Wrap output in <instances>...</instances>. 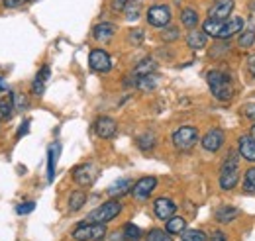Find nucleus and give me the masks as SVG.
Here are the masks:
<instances>
[{
  "mask_svg": "<svg viewBox=\"0 0 255 241\" xmlns=\"http://www.w3.org/2000/svg\"><path fill=\"white\" fill-rule=\"evenodd\" d=\"M202 30L206 31V35H210L214 39H232L234 35L242 33L244 30V18H240V16H230L224 20L206 18L202 24Z\"/></svg>",
  "mask_w": 255,
  "mask_h": 241,
  "instance_id": "nucleus-1",
  "label": "nucleus"
},
{
  "mask_svg": "<svg viewBox=\"0 0 255 241\" xmlns=\"http://www.w3.org/2000/svg\"><path fill=\"white\" fill-rule=\"evenodd\" d=\"M206 83H208V89L212 92V96L220 102H228L232 100L234 96V83H232V77L226 75L224 71H208L206 75Z\"/></svg>",
  "mask_w": 255,
  "mask_h": 241,
  "instance_id": "nucleus-2",
  "label": "nucleus"
},
{
  "mask_svg": "<svg viewBox=\"0 0 255 241\" xmlns=\"http://www.w3.org/2000/svg\"><path fill=\"white\" fill-rule=\"evenodd\" d=\"M104 238H106V224L87 222V224H81L73 230V240L75 241H102Z\"/></svg>",
  "mask_w": 255,
  "mask_h": 241,
  "instance_id": "nucleus-3",
  "label": "nucleus"
},
{
  "mask_svg": "<svg viewBox=\"0 0 255 241\" xmlns=\"http://www.w3.org/2000/svg\"><path fill=\"white\" fill-rule=\"evenodd\" d=\"M173 145L179 151H189L198 143V129L194 125H181L171 135Z\"/></svg>",
  "mask_w": 255,
  "mask_h": 241,
  "instance_id": "nucleus-4",
  "label": "nucleus"
},
{
  "mask_svg": "<svg viewBox=\"0 0 255 241\" xmlns=\"http://www.w3.org/2000/svg\"><path fill=\"white\" fill-rule=\"evenodd\" d=\"M120 212H122L120 200H108V202L100 204L96 210L91 212V214L87 216V220H89V222H95V224H108V222L116 220V216H118Z\"/></svg>",
  "mask_w": 255,
  "mask_h": 241,
  "instance_id": "nucleus-5",
  "label": "nucleus"
},
{
  "mask_svg": "<svg viewBox=\"0 0 255 241\" xmlns=\"http://www.w3.org/2000/svg\"><path fill=\"white\" fill-rule=\"evenodd\" d=\"M147 24L153 28H167L171 24V8L165 4H155L151 8H147Z\"/></svg>",
  "mask_w": 255,
  "mask_h": 241,
  "instance_id": "nucleus-6",
  "label": "nucleus"
},
{
  "mask_svg": "<svg viewBox=\"0 0 255 241\" xmlns=\"http://www.w3.org/2000/svg\"><path fill=\"white\" fill-rule=\"evenodd\" d=\"M224 141H226V135H224L222 129L220 127H212V129H208L202 135L200 145H202V149L208 151V153H216V151L222 149Z\"/></svg>",
  "mask_w": 255,
  "mask_h": 241,
  "instance_id": "nucleus-7",
  "label": "nucleus"
},
{
  "mask_svg": "<svg viewBox=\"0 0 255 241\" xmlns=\"http://www.w3.org/2000/svg\"><path fill=\"white\" fill-rule=\"evenodd\" d=\"M89 65L95 73H108L112 69V59L104 49H93L89 55Z\"/></svg>",
  "mask_w": 255,
  "mask_h": 241,
  "instance_id": "nucleus-8",
  "label": "nucleus"
},
{
  "mask_svg": "<svg viewBox=\"0 0 255 241\" xmlns=\"http://www.w3.org/2000/svg\"><path fill=\"white\" fill-rule=\"evenodd\" d=\"M157 188V179L155 177H141L137 182H133V188H131V194L137 198V200H145L151 196V192Z\"/></svg>",
  "mask_w": 255,
  "mask_h": 241,
  "instance_id": "nucleus-9",
  "label": "nucleus"
},
{
  "mask_svg": "<svg viewBox=\"0 0 255 241\" xmlns=\"http://www.w3.org/2000/svg\"><path fill=\"white\" fill-rule=\"evenodd\" d=\"M96 167L95 165H91V163H85V165H79V167H75L73 169V179L77 184H81V186H91L96 179Z\"/></svg>",
  "mask_w": 255,
  "mask_h": 241,
  "instance_id": "nucleus-10",
  "label": "nucleus"
},
{
  "mask_svg": "<svg viewBox=\"0 0 255 241\" xmlns=\"http://www.w3.org/2000/svg\"><path fill=\"white\" fill-rule=\"evenodd\" d=\"M234 6H236V0H214V4L208 8V18H214V20L230 18L234 12Z\"/></svg>",
  "mask_w": 255,
  "mask_h": 241,
  "instance_id": "nucleus-11",
  "label": "nucleus"
},
{
  "mask_svg": "<svg viewBox=\"0 0 255 241\" xmlns=\"http://www.w3.org/2000/svg\"><path fill=\"white\" fill-rule=\"evenodd\" d=\"M95 131L100 139H112L116 135V131H118V125H116V121L112 120V118L100 116L95 121Z\"/></svg>",
  "mask_w": 255,
  "mask_h": 241,
  "instance_id": "nucleus-12",
  "label": "nucleus"
},
{
  "mask_svg": "<svg viewBox=\"0 0 255 241\" xmlns=\"http://www.w3.org/2000/svg\"><path fill=\"white\" fill-rule=\"evenodd\" d=\"M153 212H155V216L159 218V220H169V218H173L175 216V212H177V204L171 200V198H165V196H161L157 198L155 202H153Z\"/></svg>",
  "mask_w": 255,
  "mask_h": 241,
  "instance_id": "nucleus-13",
  "label": "nucleus"
},
{
  "mask_svg": "<svg viewBox=\"0 0 255 241\" xmlns=\"http://www.w3.org/2000/svg\"><path fill=\"white\" fill-rule=\"evenodd\" d=\"M238 153L242 159L255 163V139L252 135H242L238 141Z\"/></svg>",
  "mask_w": 255,
  "mask_h": 241,
  "instance_id": "nucleus-14",
  "label": "nucleus"
},
{
  "mask_svg": "<svg viewBox=\"0 0 255 241\" xmlns=\"http://www.w3.org/2000/svg\"><path fill=\"white\" fill-rule=\"evenodd\" d=\"M114 33H116V26L110 24V22H102V24H98V26L93 28V37H95L96 41H100V43L110 41L114 37Z\"/></svg>",
  "mask_w": 255,
  "mask_h": 241,
  "instance_id": "nucleus-15",
  "label": "nucleus"
},
{
  "mask_svg": "<svg viewBox=\"0 0 255 241\" xmlns=\"http://www.w3.org/2000/svg\"><path fill=\"white\" fill-rule=\"evenodd\" d=\"M206 43H208V35H206V31L204 30H191L189 31V35H187V45L194 49V51H200V49H204L206 47Z\"/></svg>",
  "mask_w": 255,
  "mask_h": 241,
  "instance_id": "nucleus-16",
  "label": "nucleus"
},
{
  "mask_svg": "<svg viewBox=\"0 0 255 241\" xmlns=\"http://www.w3.org/2000/svg\"><path fill=\"white\" fill-rule=\"evenodd\" d=\"M49 75H51L49 67H43V69H41V71L35 75V79H33V83H32V92H33V94H37V96H41V94H43Z\"/></svg>",
  "mask_w": 255,
  "mask_h": 241,
  "instance_id": "nucleus-17",
  "label": "nucleus"
},
{
  "mask_svg": "<svg viewBox=\"0 0 255 241\" xmlns=\"http://www.w3.org/2000/svg\"><path fill=\"white\" fill-rule=\"evenodd\" d=\"M238 181H240V171H238V169L220 173V188H222V190H232V188H236Z\"/></svg>",
  "mask_w": 255,
  "mask_h": 241,
  "instance_id": "nucleus-18",
  "label": "nucleus"
},
{
  "mask_svg": "<svg viewBox=\"0 0 255 241\" xmlns=\"http://www.w3.org/2000/svg\"><path fill=\"white\" fill-rule=\"evenodd\" d=\"M59 143H53L49 151H47V181L51 182L55 177V163H57V157H59Z\"/></svg>",
  "mask_w": 255,
  "mask_h": 241,
  "instance_id": "nucleus-19",
  "label": "nucleus"
},
{
  "mask_svg": "<svg viewBox=\"0 0 255 241\" xmlns=\"http://www.w3.org/2000/svg\"><path fill=\"white\" fill-rule=\"evenodd\" d=\"M198 22H200V18H198V12H196L194 8H183V10H181V24H183L185 28L194 30V28L198 26Z\"/></svg>",
  "mask_w": 255,
  "mask_h": 241,
  "instance_id": "nucleus-20",
  "label": "nucleus"
},
{
  "mask_svg": "<svg viewBox=\"0 0 255 241\" xmlns=\"http://www.w3.org/2000/svg\"><path fill=\"white\" fill-rule=\"evenodd\" d=\"M165 230H167L171 236L183 234V232L187 230V220H185V218H181V216H173V218H169V220H167Z\"/></svg>",
  "mask_w": 255,
  "mask_h": 241,
  "instance_id": "nucleus-21",
  "label": "nucleus"
},
{
  "mask_svg": "<svg viewBox=\"0 0 255 241\" xmlns=\"http://www.w3.org/2000/svg\"><path fill=\"white\" fill-rule=\"evenodd\" d=\"M131 188H133L131 179H120V181H116L108 188V194H110V196H122V194L129 192Z\"/></svg>",
  "mask_w": 255,
  "mask_h": 241,
  "instance_id": "nucleus-22",
  "label": "nucleus"
},
{
  "mask_svg": "<svg viewBox=\"0 0 255 241\" xmlns=\"http://www.w3.org/2000/svg\"><path fill=\"white\" fill-rule=\"evenodd\" d=\"M238 214H240V212L236 210V208H232V206H220L218 210L214 212V218H216V222H220V224H230Z\"/></svg>",
  "mask_w": 255,
  "mask_h": 241,
  "instance_id": "nucleus-23",
  "label": "nucleus"
},
{
  "mask_svg": "<svg viewBox=\"0 0 255 241\" xmlns=\"http://www.w3.org/2000/svg\"><path fill=\"white\" fill-rule=\"evenodd\" d=\"M157 69V63L153 59H145L141 61L139 65H135L133 69V77H145V75H153Z\"/></svg>",
  "mask_w": 255,
  "mask_h": 241,
  "instance_id": "nucleus-24",
  "label": "nucleus"
},
{
  "mask_svg": "<svg viewBox=\"0 0 255 241\" xmlns=\"http://www.w3.org/2000/svg\"><path fill=\"white\" fill-rule=\"evenodd\" d=\"M87 202V194L83 190H75L71 196H69V212H79Z\"/></svg>",
  "mask_w": 255,
  "mask_h": 241,
  "instance_id": "nucleus-25",
  "label": "nucleus"
},
{
  "mask_svg": "<svg viewBox=\"0 0 255 241\" xmlns=\"http://www.w3.org/2000/svg\"><path fill=\"white\" fill-rule=\"evenodd\" d=\"M14 110H16V108H14V96H12V94H4V96L0 98V114H2V118L8 120Z\"/></svg>",
  "mask_w": 255,
  "mask_h": 241,
  "instance_id": "nucleus-26",
  "label": "nucleus"
},
{
  "mask_svg": "<svg viewBox=\"0 0 255 241\" xmlns=\"http://www.w3.org/2000/svg\"><path fill=\"white\" fill-rule=\"evenodd\" d=\"M255 43V30L254 28H248V30H242V33L238 35V45L248 49Z\"/></svg>",
  "mask_w": 255,
  "mask_h": 241,
  "instance_id": "nucleus-27",
  "label": "nucleus"
},
{
  "mask_svg": "<svg viewBox=\"0 0 255 241\" xmlns=\"http://www.w3.org/2000/svg\"><path fill=\"white\" fill-rule=\"evenodd\" d=\"M139 8H141V4H139V0H129L126 6V20L129 22H133V20H137L139 18Z\"/></svg>",
  "mask_w": 255,
  "mask_h": 241,
  "instance_id": "nucleus-28",
  "label": "nucleus"
},
{
  "mask_svg": "<svg viewBox=\"0 0 255 241\" xmlns=\"http://www.w3.org/2000/svg\"><path fill=\"white\" fill-rule=\"evenodd\" d=\"M137 147L141 151H149L155 147V135L153 133H143L137 137Z\"/></svg>",
  "mask_w": 255,
  "mask_h": 241,
  "instance_id": "nucleus-29",
  "label": "nucleus"
},
{
  "mask_svg": "<svg viewBox=\"0 0 255 241\" xmlns=\"http://www.w3.org/2000/svg\"><path fill=\"white\" fill-rule=\"evenodd\" d=\"M124 238L129 241H139L141 240V230L133 224H126L124 226Z\"/></svg>",
  "mask_w": 255,
  "mask_h": 241,
  "instance_id": "nucleus-30",
  "label": "nucleus"
},
{
  "mask_svg": "<svg viewBox=\"0 0 255 241\" xmlns=\"http://www.w3.org/2000/svg\"><path fill=\"white\" fill-rule=\"evenodd\" d=\"M206 234L200 230H185L183 232V240L181 241H206Z\"/></svg>",
  "mask_w": 255,
  "mask_h": 241,
  "instance_id": "nucleus-31",
  "label": "nucleus"
},
{
  "mask_svg": "<svg viewBox=\"0 0 255 241\" xmlns=\"http://www.w3.org/2000/svg\"><path fill=\"white\" fill-rule=\"evenodd\" d=\"M244 190L255 194V167H252L250 171H246V177H244Z\"/></svg>",
  "mask_w": 255,
  "mask_h": 241,
  "instance_id": "nucleus-32",
  "label": "nucleus"
},
{
  "mask_svg": "<svg viewBox=\"0 0 255 241\" xmlns=\"http://www.w3.org/2000/svg\"><path fill=\"white\" fill-rule=\"evenodd\" d=\"M145 241H171V234L165 230H151L149 234H147V238Z\"/></svg>",
  "mask_w": 255,
  "mask_h": 241,
  "instance_id": "nucleus-33",
  "label": "nucleus"
},
{
  "mask_svg": "<svg viewBox=\"0 0 255 241\" xmlns=\"http://www.w3.org/2000/svg\"><path fill=\"white\" fill-rule=\"evenodd\" d=\"M234 169H238V155L236 153H228V157L224 159L220 173H224V171H234Z\"/></svg>",
  "mask_w": 255,
  "mask_h": 241,
  "instance_id": "nucleus-34",
  "label": "nucleus"
},
{
  "mask_svg": "<svg viewBox=\"0 0 255 241\" xmlns=\"http://www.w3.org/2000/svg\"><path fill=\"white\" fill-rule=\"evenodd\" d=\"M14 96V108L16 110H24L26 106H28V100L22 96V94H12Z\"/></svg>",
  "mask_w": 255,
  "mask_h": 241,
  "instance_id": "nucleus-35",
  "label": "nucleus"
},
{
  "mask_svg": "<svg viewBox=\"0 0 255 241\" xmlns=\"http://www.w3.org/2000/svg\"><path fill=\"white\" fill-rule=\"evenodd\" d=\"M177 37H179V30L177 28H165V31H163V39L165 41H173Z\"/></svg>",
  "mask_w": 255,
  "mask_h": 241,
  "instance_id": "nucleus-36",
  "label": "nucleus"
},
{
  "mask_svg": "<svg viewBox=\"0 0 255 241\" xmlns=\"http://www.w3.org/2000/svg\"><path fill=\"white\" fill-rule=\"evenodd\" d=\"M33 208H35V202H24V204L16 206V212L18 214H30V212H33Z\"/></svg>",
  "mask_w": 255,
  "mask_h": 241,
  "instance_id": "nucleus-37",
  "label": "nucleus"
},
{
  "mask_svg": "<svg viewBox=\"0 0 255 241\" xmlns=\"http://www.w3.org/2000/svg\"><path fill=\"white\" fill-rule=\"evenodd\" d=\"M141 39H143V31H141V30H131V33H129V41H131V43L139 45V43H141Z\"/></svg>",
  "mask_w": 255,
  "mask_h": 241,
  "instance_id": "nucleus-38",
  "label": "nucleus"
},
{
  "mask_svg": "<svg viewBox=\"0 0 255 241\" xmlns=\"http://www.w3.org/2000/svg\"><path fill=\"white\" fill-rule=\"evenodd\" d=\"M129 0H112V10L114 12H124Z\"/></svg>",
  "mask_w": 255,
  "mask_h": 241,
  "instance_id": "nucleus-39",
  "label": "nucleus"
},
{
  "mask_svg": "<svg viewBox=\"0 0 255 241\" xmlns=\"http://www.w3.org/2000/svg\"><path fill=\"white\" fill-rule=\"evenodd\" d=\"M206 241H228V238H226V234H224V232L216 230V232H212V234L208 236V240Z\"/></svg>",
  "mask_w": 255,
  "mask_h": 241,
  "instance_id": "nucleus-40",
  "label": "nucleus"
},
{
  "mask_svg": "<svg viewBox=\"0 0 255 241\" xmlns=\"http://www.w3.org/2000/svg\"><path fill=\"white\" fill-rule=\"evenodd\" d=\"M244 114H246L248 118L255 120V104H246V106H244Z\"/></svg>",
  "mask_w": 255,
  "mask_h": 241,
  "instance_id": "nucleus-41",
  "label": "nucleus"
},
{
  "mask_svg": "<svg viewBox=\"0 0 255 241\" xmlns=\"http://www.w3.org/2000/svg\"><path fill=\"white\" fill-rule=\"evenodd\" d=\"M22 2H26V0H2V4L6 8H18V6H22Z\"/></svg>",
  "mask_w": 255,
  "mask_h": 241,
  "instance_id": "nucleus-42",
  "label": "nucleus"
},
{
  "mask_svg": "<svg viewBox=\"0 0 255 241\" xmlns=\"http://www.w3.org/2000/svg\"><path fill=\"white\" fill-rule=\"evenodd\" d=\"M248 73L255 79V55H252V57L248 59Z\"/></svg>",
  "mask_w": 255,
  "mask_h": 241,
  "instance_id": "nucleus-43",
  "label": "nucleus"
},
{
  "mask_svg": "<svg viewBox=\"0 0 255 241\" xmlns=\"http://www.w3.org/2000/svg\"><path fill=\"white\" fill-rule=\"evenodd\" d=\"M28 129H30V120H26L22 123V127L18 129V137H22V135H26L28 133Z\"/></svg>",
  "mask_w": 255,
  "mask_h": 241,
  "instance_id": "nucleus-44",
  "label": "nucleus"
},
{
  "mask_svg": "<svg viewBox=\"0 0 255 241\" xmlns=\"http://www.w3.org/2000/svg\"><path fill=\"white\" fill-rule=\"evenodd\" d=\"M0 91H6V83L2 81V77H0Z\"/></svg>",
  "mask_w": 255,
  "mask_h": 241,
  "instance_id": "nucleus-45",
  "label": "nucleus"
},
{
  "mask_svg": "<svg viewBox=\"0 0 255 241\" xmlns=\"http://www.w3.org/2000/svg\"><path fill=\"white\" fill-rule=\"evenodd\" d=\"M250 135H252V137H254V139H255V123H254V125H252V133H250Z\"/></svg>",
  "mask_w": 255,
  "mask_h": 241,
  "instance_id": "nucleus-46",
  "label": "nucleus"
},
{
  "mask_svg": "<svg viewBox=\"0 0 255 241\" xmlns=\"http://www.w3.org/2000/svg\"><path fill=\"white\" fill-rule=\"evenodd\" d=\"M2 120H4V118H2V114H0V121H2Z\"/></svg>",
  "mask_w": 255,
  "mask_h": 241,
  "instance_id": "nucleus-47",
  "label": "nucleus"
},
{
  "mask_svg": "<svg viewBox=\"0 0 255 241\" xmlns=\"http://www.w3.org/2000/svg\"><path fill=\"white\" fill-rule=\"evenodd\" d=\"M254 8H255V4H254Z\"/></svg>",
  "mask_w": 255,
  "mask_h": 241,
  "instance_id": "nucleus-48",
  "label": "nucleus"
}]
</instances>
